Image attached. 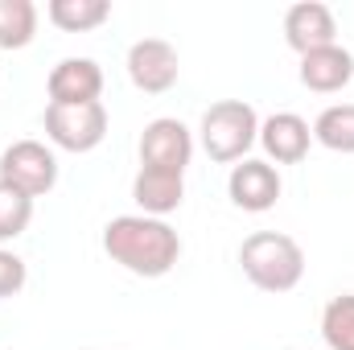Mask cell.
Segmentation results:
<instances>
[{
	"label": "cell",
	"instance_id": "1",
	"mask_svg": "<svg viewBox=\"0 0 354 350\" xmlns=\"http://www.w3.org/2000/svg\"><path fill=\"white\" fill-rule=\"evenodd\" d=\"M103 252L132 276L157 280V276H169L181 260V235L165 219L120 214L103 227Z\"/></svg>",
	"mask_w": 354,
	"mask_h": 350
},
{
	"label": "cell",
	"instance_id": "2",
	"mask_svg": "<svg viewBox=\"0 0 354 350\" xmlns=\"http://www.w3.org/2000/svg\"><path fill=\"white\" fill-rule=\"evenodd\" d=\"M243 276L264 293H292L305 276V252L284 231H256L239 248Z\"/></svg>",
	"mask_w": 354,
	"mask_h": 350
},
{
	"label": "cell",
	"instance_id": "3",
	"mask_svg": "<svg viewBox=\"0 0 354 350\" xmlns=\"http://www.w3.org/2000/svg\"><path fill=\"white\" fill-rule=\"evenodd\" d=\"M198 132H202L206 157L218 165H231V161H243L252 153V145L260 140V116L243 99H218L206 107Z\"/></svg>",
	"mask_w": 354,
	"mask_h": 350
},
{
	"label": "cell",
	"instance_id": "4",
	"mask_svg": "<svg viewBox=\"0 0 354 350\" xmlns=\"http://www.w3.org/2000/svg\"><path fill=\"white\" fill-rule=\"evenodd\" d=\"M46 136L54 149L91 153L107 136V107L103 103H50L46 107Z\"/></svg>",
	"mask_w": 354,
	"mask_h": 350
},
{
	"label": "cell",
	"instance_id": "5",
	"mask_svg": "<svg viewBox=\"0 0 354 350\" xmlns=\"http://www.w3.org/2000/svg\"><path fill=\"white\" fill-rule=\"evenodd\" d=\"M0 181L25 198H41L58 185V157L41 140H12L0 153Z\"/></svg>",
	"mask_w": 354,
	"mask_h": 350
},
{
	"label": "cell",
	"instance_id": "6",
	"mask_svg": "<svg viewBox=\"0 0 354 350\" xmlns=\"http://www.w3.org/2000/svg\"><path fill=\"white\" fill-rule=\"evenodd\" d=\"M189 157H194V136L181 120L161 116V120L145 124V132H140V169L185 177Z\"/></svg>",
	"mask_w": 354,
	"mask_h": 350
},
{
	"label": "cell",
	"instance_id": "7",
	"mask_svg": "<svg viewBox=\"0 0 354 350\" xmlns=\"http://www.w3.org/2000/svg\"><path fill=\"white\" fill-rule=\"evenodd\" d=\"M124 66H128L132 87L145 91V95H165L181 79V58H177V50L165 37H140V42H132Z\"/></svg>",
	"mask_w": 354,
	"mask_h": 350
},
{
	"label": "cell",
	"instance_id": "8",
	"mask_svg": "<svg viewBox=\"0 0 354 350\" xmlns=\"http://www.w3.org/2000/svg\"><path fill=\"white\" fill-rule=\"evenodd\" d=\"M280 169L272 161H256V157H243L239 165H231V177H227V194L239 210L248 214H264L280 202Z\"/></svg>",
	"mask_w": 354,
	"mask_h": 350
},
{
	"label": "cell",
	"instance_id": "9",
	"mask_svg": "<svg viewBox=\"0 0 354 350\" xmlns=\"http://www.w3.org/2000/svg\"><path fill=\"white\" fill-rule=\"evenodd\" d=\"M284 42L288 50H297L301 58L313 54V50H326V46H338V21L326 4L317 0H305V4H292L284 12Z\"/></svg>",
	"mask_w": 354,
	"mask_h": 350
},
{
	"label": "cell",
	"instance_id": "10",
	"mask_svg": "<svg viewBox=\"0 0 354 350\" xmlns=\"http://www.w3.org/2000/svg\"><path fill=\"white\" fill-rule=\"evenodd\" d=\"M260 145H264L268 161H276V165H301L309 157L313 128L297 111H276V116H268L264 124H260Z\"/></svg>",
	"mask_w": 354,
	"mask_h": 350
},
{
	"label": "cell",
	"instance_id": "11",
	"mask_svg": "<svg viewBox=\"0 0 354 350\" xmlns=\"http://www.w3.org/2000/svg\"><path fill=\"white\" fill-rule=\"evenodd\" d=\"M46 91H50V103H99L103 71L95 58H62L50 71Z\"/></svg>",
	"mask_w": 354,
	"mask_h": 350
},
{
	"label": "cell",
	"instance_id": "12",
	"mask_svg": "<svg viewBox=\"0 0 354 350\" xmlns=\"http://www.w3.org/2000/svg\"><path fill=\"white\" fill-rule=\"evenodd\" d=\"M301 83L317 95H338L342 87H351L354 79V54L346 46H326L301 58Z\"/></svg>",
	"mask_w": 354,
	"mask_h": 350
},
{
	"label": "cell",
	"instance_id": "13",
	"mask_svg": "<svg viewBox=\"0 0 354 350\" xmlns=\"http://www.w3.org/2000/svg\"><path fill=\"white\" fill-rule=\"evenodd\" d=\"M132 202L140 206V214L149 219H165L185 202V177L177 174H157V169H140L132 181Z\"/></svg>",
	"mask_w": 354,
	"mask_h": 350
},
{
	"label": "cell",
	"instance_id": "14",
	"mask_svg": "<svg viewBox=\"0 0 354 350\" xmlns=\"http://www.w3.org/2000/svg\"><path fill=\"white\" fill-rule=\"evenodd\" d=\"M46 17L62 29V33H91L111 17L107 0H50Z\"/></svg>",
	"mask_w": 354,
	"mask_h": 350
},
{
	"label": "cell",
	"instance_id": "15",
	"mask_svg": "<svg viewBox=\"0 0 354 350\" xmlns=\"http://www.w3.org/2000/svg\"><path fill=\"white\" fill-rule=\"evenodd\" d=\"M313 140L330 153L354 157V103H334L313 120Z\"/></svg>",
	"mask_w": 354,
	"mask_h": 350
},
{
	"label": "cell",
	"instance_id": "16",
	"mask_svg": "<svg viewBox=\"0 0 354 350\" xmlns=\"http://www.w3.org/2000/svg\"><path fill=\"white\" fill-rule=\"evenodd\" d=\"M37 33L33 0H0V50H25Z\"/></svg>",
	"mask_w": 354,
	"mask_h": 350
},
{
	"label": "cell",
	"instance_id": "17",
	"mask_svg": "<svg viewBox=\"0 0 354 350\" xmlns=\"http://www.w3.org/2000/svg\"><path fill=\"white\" fill-rule=\"evenodd\" d=\"M322 338L330 350H354V293L334 297L322 309Z\"/></svg>",
	"mask_w": 354,
	"mask_h": 350
},
{
	"label": "cell",
	"instance_id": "18",
	"mask_svg": "<svg viewBox=\"0 0 354 350\" xmlns=\"http://www.w3.org/2000/svg\"><path fill=\"white\" fill-rule=\"evenodd\" d=\"M33 223V198H25L21 190L0 181V243H12L29 231Z\"/></svg>",
	"mask_w": 354,
	"mask_h": 350
},
{
	"label": "cell",
	"instance_id": "19",
	"mask_svg": "<svg viewBox=\"0 0 354 350\" xmlns=\"http://www.w3.org/2000/svg\"><path fill=\"white\" fill-rule=\"evenodd\" d=\"M25 280H29L25 260H21L17 252H4V248H0V301H4V297H17V293L25 288Z\"/></svg>",
	"mask_w": 354,
	"mask_h": 350
}]
</instances>
